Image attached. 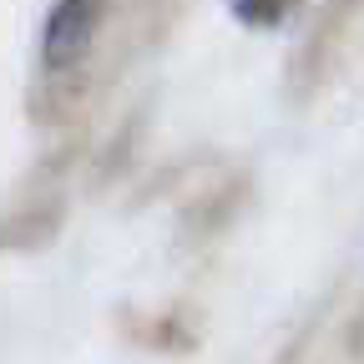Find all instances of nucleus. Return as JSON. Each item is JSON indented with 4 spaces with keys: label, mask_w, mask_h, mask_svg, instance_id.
Segmentation results:
<instances>
[{
    "label": "nucleus",
    "mask_w": 364,
    "mask_h": 364,
    "mask_svg": "<svg viewBox=\"0 0 364 364\" xmlns=\"http://www.w3.org/2000/svg\"><path fill=\"white\" fill-rule=\"evenodd\" d=\"M107 0H56L51 16L41 31V71L46 76H66L81 71V61L91 56V41H97Z\"/></svg>",
    "instance_id": "nucleus-1"
},
{
    "label": "nucleus",
    "mask_w": 364,
    "mask_h": 364,
    "mask_svg": "<svg viewBox=\"0 0 364 364\" xmlns=\"http://www.w3.org/2000/svg\"><path fill=\"white\" fill-rule=\"evenodd\" d=\"M299 6V0H233V16L253 31H268V26H279L289 11Z\"/></svg>",
    "instance_id": "nucleus-2"
}]
</instances>
